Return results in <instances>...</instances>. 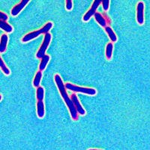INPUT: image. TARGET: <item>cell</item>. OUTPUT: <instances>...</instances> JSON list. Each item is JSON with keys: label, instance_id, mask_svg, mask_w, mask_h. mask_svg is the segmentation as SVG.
<instances>
[{"label": "cell", "instance_id": "obj_1", "mask_svg": "<svg viewBox=\"0 0 150 150\" xmlns=\"http://www.w3.org/2000/svg\"><path fill=\"white\" fill-rule=\"evenodd\" d=\"M54 80L55 82H56V86L58 87V89L59 91L60 94H61L62 98H63L64 101L66 104L67 107H68V110L70 111L71 116V119L74 121L77 120L78 119V112H77V109L75 108L74 104L73 101H72L71 98H69L68 93L66 92V88H65V85L63 83V81L62 80L60 75L56 74L54 76Z\"/></svg>", "mask_w": 150, "mask_h": 150}, {"label": "cell", "instance_id": "obj_2", "mask_svg": "<svg viewBox=\"0 0 150 150\" xmlns=\"http://www.w3.org/2000/svg\"><path fill=\"white\" fill-rule=\"evenodd\" d=\"M53 24L52 22H48L47 23H46L45 26H43L41 29H38V30L34 31V32H32V33H29L28 34H26V35H24L22 38V41L23 43L29 42V41H32V40L35 39L37 37L40 35L41 34H45L47 33H49V31L53 28Z\"/></svg>", "mask_w": 150, "mask_h": 150}, {"label": "cell", "instance_id": "obj_3", "mask_svg": "<svg viewBox=\"0 0 150 150\" xmlns=\"http://www.w3.org/2000/svg\"><path fill=\"white\" fill-rule=\"evenodd\" d=\"M65 88L68 90L72 91L74 92H80V93L86 94L89 96H95L97 93L96 89L93 88H87V87H80L78 86L74 85V84L70 83H67L65 84Z\"/></svg>", "mask_w": 150, "mask_h": 150}, {"label": "cell", "instance_id": "obj_4", "mask_svg": "<svg viewBox=\"0 0 150 150\" xmlns=\"http://www.w3.org/2000/svg\"><path fill=\"white\" fill-rule=\"evenodd\" d=\"M51 39H52L51 34H50V33H47V34L45 35L44 41H43L41 47L39 48L38 51L37 53H36V57H37L38 59H41L45 56V53H46L47 49L50 44Z\"/></svg>", "mask_w": 150, "mask_h": 150}, {"label": "cell", "instance_id": "obj_5", "mask_svg": "<svg viewBox=\"0 0 150 150\" xmlns=\"http://www.w3.org/2000/svg\"><path fill=\"white\" fill-rule=\"evenodd\" d=\"M101 3V1H99V0H96V1H94L91 8L89 9L86 13L85 15H84L83 17V21L84 22H88V21L90 20L91 17L96 14V10H97L98 8V6L100 5V4Z\"/></svg>", "mask_w": 150, "mask_h": 150}, {"label": "cell", "instance_id": "obj_6", "mask_svg": "<svg viewBox=\"0 0 150 150\" xmlns=\"http://www.w3.org/2000/svg\"><path fill=\"white\" fill-rule=\"evenodd\" d=\"M144 3L139 2L137 5V22L139 25L144 23Z\"/></svg>", "mask_w": 150, "mask_h": 150}, {"label": "cell", "instance_id": "obj_7", "mask_svg": "<svg viewBox=\"0 0 150 150\" xmlns=\"http://www.w3.org/2000/svg\"><path fill=\"white\" fill-rule=\"evenodd\" d=\"M29 2V0H23L21 2L17 5H16L13 8L11 11V14L13 17H16V16L18 15L20 13H21V11L26 7V5Z\"/></svg>", "mask_w": 150, "mask_h": 150}, {"label": "cell", "instance_id": "obj_8", "mask_svg": "<svg viewBox=\"0 0 150 150\" xmlns=\"http://www.w3.org/2000/svg\"><path fill=\"white\" fill-rule=\"evenodd\" d=\"M71 96V98L72 101H73L74 104L75 108H76V109H77L78 114L81 115V116H84V115L86 114V110H84V108H83L82 105L80 104L77 95H76V94H72Z\"/></svg>", "mask_w": 150, "mask_h": 150}, {"label": "cell", "instance_id": "obj_9", "mask_svg": "<svg viewBox=\"0 0 150 150\" xmlns=\"http://www.w3.org/2000/svg\"><path fill=\"white\" fill-rule=\"evenodd\" d=\"M45 115V104L43 101H38L37 102V116L40 119H42Z\"/></svg>", "mask_w": 150, "mask_h": 150}, {"label": "cell", "instance_id": "obj_10", "mask_svg": "<svg viewBox=\"0 0 150 150\" xmlns=\"http://www.w3.org/2000/svg\"><path fill=\"white\" fill-rule=\"evenodd\" d=\"M94 17H95L96 21H97L98 23L100 26H102V27H104V28H105L108 26V23H107V21L105 20V18L104 17V16L101 15L100 13H98V12H96V14L94 15Z\"/></svg>", "mask_w": 150, "mask_h": 150}, {"label": "cell", "instance_id": "obj_11", "mask_svg": "<svg viewBox=\"0 0 150 150\" xmlns=\"http://www.w3.org/2000/svg\"><path fill=\"white\" fill-rule=\"evenodd\" d=\"M8 42V36L6 34L2 35L1 37V42H0V52L3 53L6 50Z\"/></svg>", "mask_w": 150, "mask_h": 150}, {"label": "cell", "instance_id": "obj_12", "mask_svg": "<svg viewBox=\"0 0 150 150\" xmlns=\"http://www.w3.org/2000/svg\"><path fill=\"white\" fill-rule=\"evenodd\" d=\"M104 30H105L106 33L108 34V35L109 36L110 39L112 42H116L117 41V36H116V33H114V31L112 30V28L108 26L107 27L104 28Z\"/></svg>", "mask_w": 150, "mask_h": 150}, {"label": "cell", "instance_id": "obj_13", "mask_svg": "<svg viewBox=\"0 0 150 150\" xmlns=\"http://www.w3.org/2000/svg\"><path fill=\"white\" fill-rule=\"evenodd\" d=\"M0 28L6 33H11L13 32V27L5 21H0Z\"/></svg>", "mask_w": 150, "mask_h": 150}, {"label": "cell", "instance_id": "obj_14", "mask_svg": "<svg viewBox=\"0 0 150 150\" xmlns=\"http://www.w3.org/2000/svg\"><path fill=\"white\" fill-rule=\"evenodd\" d=\"M50 56L49 55H45L42 59H41V61L40 62L39 65V71H43L46 68L48 62L50 61Z\"/></svg>", "mask_w": 150, "mask_h": 150}, {"label": "cell", "instance_id": "obj_15", "mask_svg": "<svg viewBox=\"0 0 150 150\" xmlns=\"http://www.w3.org/2000/svg\"><path fill=\"white\" fill-rule=\"evenodd\" d=\"M112 50H113V45L112 43H108L106 47V57L108 59V60H110L112 56Z\"/></svg>", "mask_w": 150, "mask_h": 150}, {"label": "cell", "instance_id": "obj_16", "mask_svg": "<svg viewBox=\"0 0 150 150\" xmlns=\"http://www.w3.org/2000/svg\"><path fill=\"white\" fill-rule=\"evenodd\" d=\"M41 78H42V71H38L36 73L35 77L34 80H33V86H34L35 88H38V87L40 86Z\"/></svg>", "mask_w": 150, "mask_h": 150}, {"label": "cell", "instance_id": "obj_17", "mask_svg": "<svg viewBox=\"0 0 150 150\" xmlns=\"http://www.w3.org/2000/svg\"><path fill=\"white\" fill-rule=\"evenodd\" d=\"M36 98L38 101H43L45 98V89L42 86H39L37 88L36 90Z\"/></svg>", "mask_w": 150, "mask_h": 150}, {"label": "cell", "instance_id": "obj_18", "mask_svg": "<svg viewBox=\"0 0 150 150\" xmlns=\"http://www.w3.org/2000/svg\"><path fill=\"white\" fill-rule=\"evenodd\" d=\"M0 62H1L0 67H1V69H2V72H3L5 75L10 74H11L10 70H9V68L5 65V63H4V62H3V60H2V59H0Z\"/></svg>", "mask_w": 150, "mask_h": 150}, {"label": "cell", "instance_id": "obj_19", "mask_svg": "<svg viewBox=\"0 0 150 150\" xmlns=\"http://www.w3.org/2000/svg\"><path fill=\"white\" fill-rule=\"evenodd\" d=\"M101 3H102V7L104 11H108L109 10V6H110L109 0H104V1L101 2Z\"/></svg>", "mask_w": 150, "mask_h": 150}, {"label": "cell", "instance_id": "obj_20", "mask_svg": "<svg viewBox=\"0 0 150 150\" xmlns=\"http://www.w3.org/2000/svg\"><path fill=\"white\" fill-rule=\"evenodd\" d=\"M65 8H66V9L68 11H71L72 8H73V2H72V1L68 0V1L66 2Z\"/></svg>", "mask_w": 150, "mask_h": 150}, {"label": "cell", "instance_id": "obj_21", "mask_svg": "<svg viewBox=\"0 0 150 150\" xmlns=\"http://www.w3.org/2000/svg\"><path fill=\"white\" fill-rule=\"evenodd\" d=\"M0 16H1V18H0L1 19V21L6 22V21L8 20V17L7 14L3 13V12H0Z\"/></svg>", "mask_w": 150, "mask_h": 150}, {"label": "cell", "instance_id": "obj_22", "mask_svg": "<svg viewBox=\"0 0 150 150\" xmlns=\"http://www.w3.org/2000/svg\"><path fill=\"white\" fill-rule=\"evenodd\" d=\"M88 150H103V149H89Z\"/></svg>", "mask_w": 150, "mask_h": 150}]
</instances>
